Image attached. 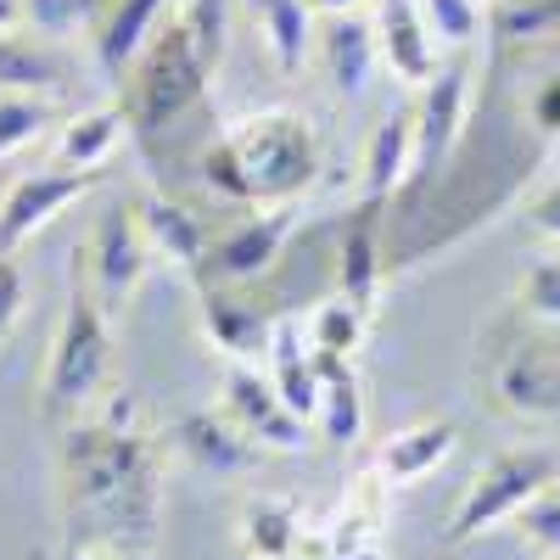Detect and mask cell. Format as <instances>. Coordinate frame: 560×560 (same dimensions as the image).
I'll use <instances>...</instances> for the list:
<instances>
[{"mask_svg":"<svg viewBox=\"0 0 560 560\" xmlns=\"http://www.w3.org/2000/svg\"><path fill=\"white\" fill-rule=\"evenodd\" d=\"M62 549L152 555L163 527V443L135 432V398H113L102 420H73L57 454Z\"/></svg>","mask_w":560,"mask_h":560,"instance_id":"obj_1","label":"cell"},{"mask_svg":"<svg viewBox=\"0 0 560 560\" xmlns=\"http://www.w3.org/2000/svg\"><path fill=\"white\" fill-rule=\"evenodd\" d=\"M202 179L242 208H292L319 179V140L303 113H253L213 140Z\"/></svg>","mask_w":560,"mask_h":560,"instance_id":"obj_2","label":"cell"},{"mask_svg":"<svg viewBox=\"0 0 560 560\" xmlns=\"http://www.w3.org/2000/svg\"><path fill=\"white\" fill-rule=\"evenodd\" d=\"M213 68H219V57L202 45L191 18L158 23V34L147 39V51L135 57V73H129V96H124L129 129L158 135L174 118H185V107L202 96Z\"/></svg>","mask_w":560,"mask_h":560,"instance_id":"obj_3","label":"cell"},{"mask_svg":"<svg viewBox=\"0 0 560 560\" xmlns=\"http://www.w3.org/2000/svg\"><path fill=\"white\" fill-rule=\"evenodd\" d=\"M107 370H113L107 308L96 303L90 280L73 275V292H68V308H62V325H57L51 359H45V387H39L45 415L51 420H79V409L102 393Z\"/></svg>","mask_w":560,"mask_h":560,"instance_id":"obj_4","label":"cell"},{"mask_svg":"<svg viewBox=\"0 0 560 560\" xmlns=\"http://www.w3.org/2000/svg\"><path fill=\"white\" fill-rule=\"evenodd\" d=\"M555 477H560L555 448L527 443V448L493 454L482 471L471 477L465 499L454 504V516H448V527H443V544H448V549H465V544H477L482 533H493V527H504V522H516L538 493L555 488Z\"/></svg>","mask_w":560,"mask_h":560,"instance_id":"obj_5","label":"cell"},{"mask_svg":"<svg viewBox=\"0 0 560 560\" xmlns=\"http://www.w3.org/2000/svg\"><path fill=\"white\" fill-rule=\"evenodd\" d=\"M102 185V168H62L45 163L18 174L7 191H0V253H18L23 242H34L57 213H68L79 197H90Z\"/></svg>","mask_w":560,"mask_h":560,"instance_id":"obj_6","label":"cell"},{"mask_svg":"<svg viewBox=\"0 0 560 560\" xmlns=\"http://www.w3.org/2000/svg\"><path fill=\"white\" fill-rule=\"evenodd\" d=\"M147 269H152V242L140 230L135 208H107L96 236H90V292H96V303L118 314L147 280Z\"/></svg>","mask_w":560,"mask_h":560,"instance_id":"obj_7","label":"cell"},{"mask_svg":"<svg viewBox=\"0 0 560 560\" xmlns=\"http://www.w3.org/2000/svg\"><path fill=\"white\" fill-rule=\"evenodd\" d=\"M465 113H471V68L448 62L420 84V107H415V179H432L448 152L465 135Z\"/></svg>","mask_w":560,"mask_h":560,"instance_id":"obj_8","label":"cell"},{"mask_svg":"<svg viewBox=\"0 0 560 560\" xmlns=\"http://www.w3.org/2000/svg\"><path fill=\"white\" fill-rule=\"evenodd\" d=\"M224 415L258 443V448H280L298 454L308 443V420L292 415V404L275 393V382L258 364H230L224 370Z\"/></svg>","mask_w":560,"mask_h":560,"instance_id":"obj_9","label":"cell"},{"mask_svg":"<svg viewBox=\"0 0 560 560\" xmlns=\"http://www.w3.org/2000/svg\"><path fill=\"white\" fill-rule=\"evenodd\" d=\"M292 230H298V213L292 208H258V213H247L242 224H230L224 236L208 247V275L224 280V287L269 275L275 258H280V247L292 242Z\"/></svg>","mask_w":560,"mask_h":560,"instance_id":"obj_10","label":"cell"},{"mask_svg":"<svg viewBox=\"0 0 560 560\" xmlns=\"http://www.w3.org/2000/svg\"><path fill=\"white\" fill-rule=\"evenodd\" d=\"M242 555L247 560H331V538H308L298 499L258 493L242 504Z\"/></svg>","mask_w":560,"mask_h":560,"instance_id":"obj_11","label":"cell"},{"mask_svg":"<svg viewBox=\"0 0 560 560\" xmlns=\"http://www.w3.org/2000/svg\"><path fill=\"white\" fill-rule=\"evenodd\" d=\"M376 45H382V68L398 84H427L438 73V34L420 12V0H376Z\"/></svg>","mask_w":560,"mask_h":560,"instance_id":"obj_12","label":"cell"},{"mask_svg":"<svg viewBox=\"0 0 560 560\" xmlns=\"http://www.w3.org/2000/svg\"><path fill=\"white\" fill-rule=\"evenodd\" d=\"M174 448L197 465V471H213V477H242L258 465V443L236 427L230 415H213V409H197V415H185L179 427H174Z\"/></svg>","mask_w":560,"mask_h":560,"instance_id":"obj_13","label":"cell"},{"mask_svg":"<svg viewBox=\"0 0 560 560\" xmlns=\"http://www.w3.org/2000/svg\"><path fill=\"white\" fill-rule=\"evenodd\" d=\"M454 443H459V432H454V420H415V427H404V432H393L382 448H376V471L387 488H409V482H420V477H432L438 465L454 454Z\"/></svg>","mask_w":560,"mask_h":560,"instance_id":"obj_14","label":"cell"},{"mask_svg":"<svg viewBox=\"0 0 560 560\" xmlns=\"http://www.w3.org/2000/svg\"><path fill=\"white\" fill-rule=\"evenodd\" d=\"M275 325L264 319L253 303H236L224 292H202V337L230 359V364H269V342H275Z\"/></svg>","mask_w":560,"mask_h":560,"instance_id":"obj_15","label":"cell"},{"mask_svg":"<svg viewBox=\"0 0 560 560\" xmlns=\"http://www.w3.org/2000/svg\"><path fill=\"white\" fill-rule=\"evenodd\" d=\"M135 219H140V230H147V242H152V258H168L185 275L208 269L213 236H208V224L191 208H179L168 197H147V202H135Z\"/></svg>","mask_w":560,"mask_h":560,"instance_id":"obj_16","label":"cell"},{"mask_svg":"<svg viewBox=\"0 0 560 560\" xmlns=\"http://www.w3.org/2000/svg\"><path fill=\"white\" fill-rule=\"evenodd\" d=\"M319 51H325V73H331L337 96L359 102V96H364V84H370V73H376V62H382L376 23H364L359 12H337L331 23H325Z\"/></svg>","mask_w":560,"mask_h":560,"instance_id":"obj_17","label":"cell"},{"mask_svg":"<svg viewBox=\"0 0 560 560\" xmlns=\"http://www.w3.org/2000/svg\"><path fill=\"white\" fill-rule=\"evenodd\" d=\"M364 202L370 208H382V202H393V191H404V185L415 179V113L404 118H387V124H376L370 129V140H364Z\"/></svg>","mask_w":560,"mask_h":560,"instance_id":"obj_18","label":"cell"},{"mask_svg":"<svg viewBox=\"0 0 560 560\" xmlns=\"http://www.w3.org/2000/svg\"><path fill=\"white\" fill-rule=\"evenodd\" d=\"M337 292L376 314V298H382V208H370V202H359V219L348 224V236H342Z\"/></svg>","mask_w":560,"mask_h":560,"instance_id":"obj_19","label":"cell"},{"mask_svg":"<svg viewBox=\"0 0 560 560\" xmlns=\"http://www.w3.org/2000/svg\"><path fill=\"white\" fill-rule=\"evenodd\" d=\"M174 7V0H113V12L102 18L96 28V57L107 73H124L135 68V57L147 51V39L158 34L163 12Z\"/></svg>","mask_w":560,"mask_h":560,"instance_id":"obj_20","label":"cell"},{"mask_svg":"<svg viewBox=\"0 0 560 560\" xmlns=\"http://www.w3.org/2000/svg\"><path fill=\"white\" fill-rule=\"evenodd\" d=\"M319 370H325V387H319L314 427H319L325 443L353 448L364 438V387H359V370H353V359H319Z\"/></svg>","mask_w":560,"mask_h":560,"instance_id":"obj_21","label":"cell"},{"mask_svg":"<svg viewBox=\"0 0 560 560\" xmlns=\"http://www.w3.org/2000/svg\"><path fill=\"white\" fill-rule=\"evenodd\" d=\"M124 129H129V113L124 107H96V113H79L57 129L51 140V163L62 168H102L118 147H124Z\"/></svg>","mask_w":560,"mask_h":560,"instance_id":"obj_22","label":"cell"},{"mask_svg":"<svg viewBox=\"0 0 560 560\" xmlns=\"http://www.w3.org/2000/svg\"><path fill=\"white\" fill-rule=\"evenodd\" d=\"M253 18H258V34L269 45L275 68L298 73L308 62V45H314V7L308 0H253Z\"/></svg>","mask_w":560,"mask_h":560,"instance_id":"obj_23","label":"cell"},{"mask_svg":"<svg viewBox=\"0 0 560 560\" xmlns=\"http://www.w3.org/2000/svg\"><path fill=\"white\" fill-rule=\"evenodd\" d=\"M364 331H370V308H359L353 298H325L314 314H308V348L319 359H353L364 348Z\"/></svg>","mask_w":560,"mask_h":560,"instance_id":"obj_24","label":"cell"},{"mask_svg":"<svg viewBox=\"0 0 560 560\" xmlns=\"http://www.w3.org/2000/svg\"><path fill=\"white\" fill-rule=\"evenodd\" d=\"M62 84V57L39 39L0 34V90H57Z\"/></svg>","mask_w":560,"mask_h":560,"instance_id":"obj_25","label":"cell"},{"mask_svg":"<svg viewBox=\"0 0 560 560\" xmlns=\"http://www.w3.org/2000/svg\"><path fill=\"white\" fill-rule=\"evenodd\" d=\"M45 124H51V102L39 90H0V158L34 147Z\"/></svg>","mask_w":560,"mask_h":560,"instance_id":"obj_26","label":"cell"},{"mask_svg":"<svg viewBox=\"0 0 560 560\" xmlns=\"http://www.w3.org/2000/svg\"><path fill=\"white\" fill-rule=\"evenodd\" d=\"M420 12H427L438 45H448V51H465L482 28V0H420Z\"/></svg>","mask_w":560,"mask_h":560,"instance_id":"obj_27","label":"cell"},{"mask_svg":"<svg viewBox=\"0 0 560 560\" xmlns=\"http://www.w3.org/2000/svg\"><path fill=\"white\" fill-rule=\"evenodd\" d=\"M522 308L533 319L560 325V258H533L522 269Z\"/></svg>","mask_w":560,"mask_h":560,"instance_id":"obj_28","label":"cell"},{"mask_svg":"<svg viewBox=\"0 0 560 560\" xmlns=\"http://www.w3.org/2000/svg\"><path fill=\"white\" fill-rule=\"evenodd\" d=\"M90 12H96V0H23V23L45 39H62L73 34Z\"/></svg>","mask_w":560,"mask_h":560,"instance_id":"obj_29","label":"cell"},{"mask_svg":"<svg viewBox=\"0 0 560 560\" xmlns=\"http://www.w3.org/2000/svg\"><path fill=\"white\" fill-rule=\"evenodd\" d=\"M516 522H522V533H527L538 549L560 555V493H555V488H549V493H538Z\"/></svg>","mask_w":560,"mask_h":560,"instance_id":"obj_30","label":"cell"},{"mask_svg":"<svg viewBox=\"0 0 560 560\" xmlns=\"http://www.w3.org/2000/svg\"><path fill=\"white\" fill-rule=\"evenodd\" d=\"M23 303H28L23 264H18V253H0V342H7L12 325L23 319Z\"/></svg>","mask_w":560,"mask_h":560,"instance_id":"obj_31","label":"cell"},{"mask_svg":"<svg viewBox=\"0 0 560 560\" xmlns=\"http://www.w3.org/2000/svg\"><path fill=\"white\" fill-rule=\"evenodd\" d=\"M527 118H533V129H538V135L560 140V68H555V73H544V79L533 84V96H527Z\"/></svg>","mask_w":560,"mask_h":560,"instance_id":"obj_32","label":"cell"},{"mask_svg":"<svg viewBox=\"0 0 560 560\" xmlns=\"http://www.w3.org/2000/svg\"><path fill=\"white\" fill-rule=\"evenodd\" d=\"M527 230L544 242H560V185H549V191H538L527 202Z\"/></svg>","mask_w":560,"mask_h":560,"instance_id":"obj_33","label":"cell"},{"mask_svg":"<svg viewBox=\"0 0 560 560\" xmlns=\"http://www.w3.org/2000/svg\"><path fill=\"white\" fill-rule=\"evenodd\" d=\"M39 560H152V555H124V549H57Z\"/></svg>","mask_w":560,"mask_h":560,"instance_id":"obj_34","label":"cell"},{"mask_svg":"<svg viewBox=\"0 0 560 560\" xmlns=\"http://www.w3.org/2000/svg\"><path fill=\"white\" fill-rule=\"evenodd\" d=\"M331 560H393V555L382 544H359V549H337Z\"/></svg>","mask_w":560,"mask_h":560,"instance_id":"obj_35","label":"cell"},{"mask_svg":"<svg viewBox=\"0 0 560 560\" xmlns=\"http://www.w3.org/2000/svg\"><path fill=\"white\" fill-rule=\"evenodd\" d=\"M23 23V0H0V34H12Z\"/></svg>","mask_w":560,"mask_h":560,"instance_id":"obj_36","label":"cell"},{"mask_svg":"<svg viewBox=\"0 0 560 560\" xmlns=\"http://www.w3.org/2000/svg\"><path fill=\"white\" fill-rule=\"evenodd\" d=\"M308 7H314V12H325V18H337V12H359L364 0H308Z\"/></svg>","mask_w":560,"mask_h":560,"instance_id":"obj_37","label":"cell"},{"mask_svg":"<svg viewBox=\"0 0 560 560\" xmlns=\"http://www.w3.org/2000/svg\"><path fill=\"white\" fill-rule=\"evenodd\" d=\"M488 7H510V0H488Z\"/></svg>","mask_w":560,"mask_h":560,"instance_id":"obj_38","label":"cell"}]
</instances>
